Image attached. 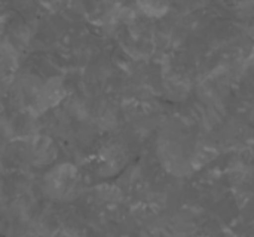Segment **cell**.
Masks as SVG:
<instances>
[{"label":"cell","instance_id":"1","mask_svg":"<svg viewBox=\"0 0 254 237\" xmlns=\"http://www.w3.org/2000/svg\"><path fill=\"white\" fill-rule=\"evenodd\" d=\"M79 183V175L76 169L70 165H63L52 171L49 177L46 175V186L51 191L58 199L64 197H71L73 193L76 191Z\"/></svg>","mask_w":254,"mask_h":237}]
</instances>
